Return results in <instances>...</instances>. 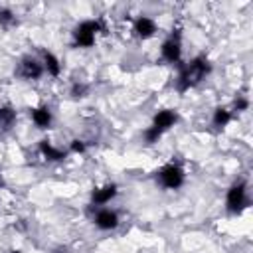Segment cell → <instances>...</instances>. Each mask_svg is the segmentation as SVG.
I'll use <instances>...</instances> for the list:
<instances>
[{"mask_svg":"<svg viewBox=\"0 0 253 253\" xmlns=\"http://www.w3.org/2000/svg\"><path fill=\"white\" fill-rule=\"evenodd\" d=\"M211 71V63L206 59V57H194L190 63L182 65L180 69V75H178V91H188L190 87L198 85L208 73Z\"/></svg>","mask_w":253,"mask_h":253,"instance_id":"6da1fadb","label":"cell"},{"mask_svg":"<svg viewBox=\"0 0 253 253\" xmlns=\"http://www.w3.org/2000/svg\"><path fill=\"white\" fill-rule=\"evenodd\" d=\"M99 32H101V22H97V20H85L79 26H75L73 40L81 47H91L95 43V38H97Z\"/></svg>","mask_w":253,"mask_h":253,"instance_id":"7a4b0ae2","label":"cell"},{"mask_svg":"<svg viewBox=\"0 0 253 253\" xmlns=\"http://www.w3.org/2000/svg\"><path fill=\"white\" fill-rule=\"evenodd\" d=\"M225 204H227V210H229L231 213H239L241 210L247 208L249 198H247V188H245L243 182H237V184H233V186L227 190V200H225Z\"/></svg>","mask_w":253,"mask_h":253,"instance_id":"3957f363","label":"cell"},{"mask_svg":"<svg viewBox=\"0 0 253 253\" xmlns=\"http://www.w3.org/2000/svg\"><path fill=\"white\" fill-rule=\"evenodd\" d=\"M158 182L162 188H168V190H176L184 184V170L176 164H166L164 168H160L158 172Z\"/></svg>","mask_w":253,"mask_h":253,"instance_id":"277c9868","label":"cell"},{"mask_svg":"<svg viewBox=\"0 0 253 253\" xmlns=\"http://www.w3.org/2000/svg\"><path fill=\"white\" fill-rule=\"evenodd\" d=\"M160 51H162V57H164L168 63H178V61H180V55H182L180 36H178V34H176V36L172 34L168 40H164V43H162Z\"/></svg>","mask_w":253,"mask_h":253,"instance_id":"5b68a950","label":"cell"},{"mask_svg":"<svg viewBox=\"0 0 253 253\" xmlns=\"http://www.w3.org/2000/svg\"><path fill=\"white\" fill-rule=\"evenodd\" d=\"M18 73H20V77H24V79H40L42 73H43V65H42L38 59H34V57H24V59L20 61Z\"/></svg>","mask_w":253,"mask_h":253,"instance_id":"8992f818","label":"cell"},{"mask_svg":"<svg viewBox=\"0 0 253 253\" xmlns=\"http://www.w3.org/2000/svg\"><path fill=\"white\" fill-rule=\"evenodd\" d=\"M95 225L99 227V229H103V231H111V229H115L117 225H119V215H117V211H113V210H99L97 211V215H95Z\"/></svg>","mask_w":253,"mask_h":253,"instance_id":"52a82bcc","label":"cell"},{"mask_svg":"<svg viewBox=\"0 0 253 253\" xmlns=\"http://www.w3.org/2000/svg\"><path fill=\"white\" fill-rule=\"evenodd\" d=\"M176 119H178V117H176V113H174V111L164 109V111H158V113H156V117H154V121H152V126L164 134L170 126H174Z\"/></svg>","mask_w":253,"mask_h":253,"instance_id":"ba28073f","label":"cell"},{"mask_svg":"<svg viewBox=\"0 0 253 253\" xmlns=\"http://www.w3.org/2000/svg\"><path fill=\"white\" fill-rule=\"evenodd\" d=\"M154 32H156V24H154L152 18H148V16H140V18L134 22V34H136L140 40H148V38H152Z\"/></svg>","mask_w":253,"mask_h":253,"instance_id":"9c48e42d","label":"cell"},{"mask_svg":"<svg viewBox=\"0 0 253 253\" xmlns=\"http://www.w3.org/2000/svg\"><path fill=\"white\" fill-rule=\"evenodd\" d=\"M115 196H117V186H115V184H105V186H101V188H95L91 198H93V202H95L97 206H105V204H109Z\"/></svg>","mask_w":253,"mask_h":253,"instance_id":"30bf717a","label":"cell"},{"mask_svg":"<svg viewBox=\"0 0 253 253\" xmlns=\"http://www.w3.org/2000/svg\"><path fill=\"white\" fill-rule=\"evenodd\" d=\"M32 121L36 126L40 128H47L49 123H51V113L47 107H38V109H32Z\"/></svg>","mask_w":253,"mask_h":253,"instance_id":"8fae6325","label":"cell"},{"mask_svg":"<svg viewBox=\"0 0 253 253\" xmlns=\"http://www.w3.org/2000/svg\"><path fill=\"white\" fill-rule=\"evenodd\" d=\"M43 69L49 73V75H53V77H57L59 73H61V63H59V59L53 55V53H49V51H43Z\"/></svg>","mask_w":253,"mask_h":253,"instance_id":"7c38bea8","label":"cell"},{"mask_svg":"<svg viewBox=\"0 0 253 253\" xmlns=\"http://www.w3.org/2000/svg\"><path fill=\"white\" fill-rule=\"evenodd\" d=\"M40 150H42V154H43L47 160H63V158H65V152H63L61 148L51 146L49 140H42V142H40Z\"/></svg>","mask_w":253,"mask_h":253,"instance_id":"4fadbf2b","label":"cell"},{"mask_svg":"<svg viewBox=\"0 0 253 253\" xmlns=\"http://www.w3.org/2000/svg\"><path fill=\"white\" fill-rule=\"evenodd\" d=\"M229 121H231V111H227V109H215V113H213V125L215 126H225Z\"/></svg>","mask_w":253,"mask_h":253,"instance_id":"5bb4252c","label":"cell"},{"mask_svg":"<svg viewBox=\"0 0 253 253\" xmlns=\"http://www.w3.org/2000/svg\"><path fill=\"white\" fill-rule=\"evenodd\" d=\"M14 119H16V113H14L10 107H2V105H0V125L10 126V125L14 123Z\"/></svg>","mask_w":253,"mask_h":253,"instance_id":"9a60e30c","label":"cell"},{"mask_svg":"<svg viewBox=\"0 0 253 253\" xmlns=\"http://www.w3.org/2000/svg\"><path fill=\"white\" fill-rule=\"evenodd\" d=\"M14 22V14L10 10H0V24L2 26H10Z\"/></svg>","mask_w":253,"mask_h":253,"instance_id":"2e32d148","label":"cell"},{"mask_svg":"<svg viewBox=\"0 0 253 253\" xmlns=\"http://www.w3.org/2000/svg\"><path fill=\"white\" fill-rule=\"evenodd\" d=\"M85 93H87V87H85L83 83H75V85L71 87V95H73V97H85Z\"/></svg>","mask_w":253,"mask_h":253,"instance_id":"e0dca14e","label":"cell"},{"mask_svg":"<svg viewBox=\"0 0 253 253\" xmlns=\"http://www.w3.org/2000/svg\"><path fill=\"white\" fill-rule=\"evenodd\" d=\"M233 107H235L237 111H245V109L249 107V101H247V99H241V97H239V99H235Z\"/></svg>","mask_w":253,"mask_h":253,"instance_id":"ac0fdd59","label":"cell"},{"mask_svg":"<svg viewBox=\"0 0 253 253\" xmlns=\"http://www.w3.org/2000/svg\"><path fill=\"white\" fill-rule=\"evenodd\" d=\"M71 150H73V152H85V144H83L81 140H73V142H71Z\"/></svg>","mask_w":253,"mask_h":253,"instance_id":"d6986e66","label":"cell"}]
</instances>
